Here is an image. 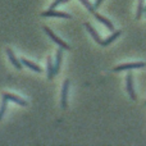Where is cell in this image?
<instances>
[{
    "instance_id": "cell-1",
    "label": "cell",
    "mask_w": 146,
    "mask_h": 146,
    "mask_svg": "<svg viewBox=\"0 0 146 146\" xmlns=\"http://www.w3.org/2000/svg\"><path fill=\"white\" fill-rule=\"evenodd\" d=\"M146 64L144 62H136V63H127V64H121V66L113 68L114 72H121V71H128V69H135V68H142Z\"/></svg>"
},
{
    "instance_id": "cell-2",
    "label": "cell",
    "mask_w": 146,
    "mask_h": 146,
    "mask_svg": "<svg viewBox=\"0 0 146 146\" xmlns=\"http://www.w3.org/2000/svg\"><path fill=\"white\" fill-rule=\"evenodd\" d=\"M44 31H45V32H46V33H48V35H49V37H50L51 40H53V41H54V42H55V44H58V45L60 46L62 49H69V46L67 45V44L64 42L63 40H60V38H59L58 36H56L55 33H54L53 31H51L50 28L48 27V26H44Z\"/></svg>"
},
{
    "instance_id": "cell-3",
    "label": "cell",
    "mask_w": 146,
    "mask_h": 146,
    "mask_svg": "<svg viewBox=\"0 0 146 146\" xmlns=\"http://www.w3.org/2000/svg\"><path fill=\"white\" fill-rule=\"evenodd\" d=\"M133 76L132 73H128L126 77V86H127V92H128L129 98L132 100H136V92H135V88H133Z\"/></svg>"
},
{
    "instance_id": "cell-4",
    "label": "cell",
    "mask_w": 146,
    "mask_h": 146,
    "mask_svg": "<svg viewBox=\"0 0 146 146\" xmlns=\"http://www.w3.org/2000/svg\"><path fill=\"white\" fill-rule=\"evenodd\" d=\"M42 17H55V18H69L71 19V14H67V13H64V12H56V10H54V9H49V10H46V12H42Z\"/></svg>"
},
{
    "instance_id": "cell-5",
    "label": "cell",
    "mask_w": 146,
    "mask_h": 146,
    "mask_svg": "<svg viewBox=\"0 0 146 146\" xmlns=\"http://www.w3.org/2000/svg\"><path fill=\"white\" fill-rule=\"evenodd\" d=\"M3 99H5V100H10V101H13V103L18 104V105H22V106H26V105H27V101L23 100V99H21L19 96L13 95V94L4 92V94H3Z\"/></svg>"
},
{
    "instance_id": "cell-6",
    "label": "cell",
    "mask_w": 146,
    "mask_h": 146,
    "mask_svg": "<svg viewBox=\"0 0 146 146\" xmlns=\"http://www.w3.org/2000/svg\"><path fill=\"white\" fill-rule=\"evenodd\" d=\"M68 88H69V81L66 80L63 83V90H62V108H67V96H68Z\"/></svg>"
},
{
    "instance_id": "cell-7",
    "label": "cell",
    "mask_w": 146,
    "mask_h": 146,
    "mask_svg": "<svg viewBox=\"0 0 146 146\" xmlns=\"http://www.w3.org/2000/svg\"><path fill=\"white\" fill-rule=\"evenodd\" d=\"M7 54H8V58L10 59V62H12L13 66H14L17 69H22V62H19V60L17 59V56L14 55V53H13L12 49L8 48V49H7Z\"/></svg>"
},
{
    "instance_id": "cell-8",
    "label": "cell",
    "mask_w": 146,
    "mask_h": 146,
    "mask_svg": "<svg viewBox=\"0 0 146 146\" xmlns=\"http://www.w3.org/2000/svg\"><path fill=\"white\" fill-rule=\"evenodd\" d=\"M95 17H96V19H98L100 23H103V25L105 26V27L108 28L109 31H111V32H114V26H113V23H111L110 21H109V19H106L105 17H103V15H100V14H95Z\"/></svg>"
},
{
    "instance_id": "cell-9",
    "label": "cell",
    "mask_w": 146,
    "mask_h": 146,
    "mask_svg": "<svg viewBox=\"0 0 146 146\" xmlns=\"http://www.w3.org/2000/svg\"><path fill=\"white\" fill-rule=\"evenodd\" d=\"M54 76H55V64L53 63L51 58H48V78L49 80H53Z\"/></svg>"
},
{
    "instance_id": "cell-10",
    "label": "cell",
    "mask_w": 146,
    "mask_h": 146,
    "mask_svg": "<svg viewBox=\"0 0 146 146\" xmlns=\"http://www.w3.org/2000/svg\"><path fill=\"white\" fill-rule=\"evenodd\" d=\"M21 62H22V64L23 66H26V67H28V68H31L32 71H35V72H38V73H41L42 72V69L40 68L38 66H36L35 63H32V62H30V60H27L26 58H22L21 59Z\"/></svg>"
},
{
    "instance_id": "cell-11",
    "label": "cell",
    "mask_w": 146,
    "mask_h": 146,
    "mask_svg": "<svg viewBox=\"0 0 146 146\" xmlns=\"http://www.w3.org/2000/svg\"><path fill=\"white\" fill-rule=\"evenodd\" d=\"M121 33H122L121 31H114V32L111 33V35L109 36V37H106L104 41H101V44H100V45H103V46L109 45V44H110V42H113V41L115 40L117 37H119V36H121Z\"/></svg>"
},
{
    "instance_id": "cell-12",
    "label": "cell",
    "mask_w": 146,
    "mask_h": 146,
    "mask_svg": "<svg viewBox=\"0 0 146 146\" xmlns=\"http://www.w3.org/2000/svg\"><path fill=\"white\" fill-rule=\"evenodd\" d=\"M85 26H86V28H87V31L90 32V35L94 37V40H95L98 44H101V40H100V37H99V35H98V32H96L95 28H94L92 26L90 25V23H86Z\"/></svg>"
},
{
    "instance_id": "cell-13",
    "label": "cell",
    "mask_w": 146,
    "mask_h": 146,
    "mask_svg": "<svg viewBox=\"0 0 146 146\" xmlns=\"http://www.w3.org/2000/svg\"><path fill=\"white\" fill-rule=\"evenodd\" d=\"M62 58H63V51L60 49H58V51H56V59H55V73H58L59 69H60Z\"/></svg>"
},
{
    "instance_id": "cell-14",
    "label": "cell",
    "mask_w": 146,
    "mask_h": 146,
    "mask_svg": "<svg viewBox=\"0 0 146 146\" xmlns=\"http://www.w3.org/2000/svg\"><path fill=\"white\" fill-rule=\"evenodd\" d=\"M144 12H145L144 0H139V5H137V13H136V19H140Z\"/></svg>"
},
{
    "instance_id": "cell-15",
    "label": "cell",
    "mask_w": 146,
    "mask_h": 146,
    "mask_svg": "<svg viewBox=\"0 0 146 146\" xmlns=\"http://www.w3.org/2000/svg\"><path fill=\"white\" fill-rule=\"evenodd\" d=\"M80 1L82 3L83 5H85L86 9H87L90 13H94V12H95V7H92V4H91V3L88 1V0H80Z\"/></svg>"
},
{
    "instance_id": "cell-16",
    "label": "cell",
    "mask_w": 146,
    "mask_h": 146,
    "mask_svg": "<svg viewBox=\"0 0 146 146\" xmlns=\"http://www.w3.org/2000/svg\"><path fill=\"white\" fill-rule=\"evenodd\" d=\"M5 109H7V100H5V99H3L1 106H0V121H1L3 115H4V113H5Z\"/></svg>"
},
{
    "instance_id": "cell-17",
    "label": "cell",
    "mask_w": 146,
    "mask_h": 146,
    "mask_svg": "<svg viewBox=\"0 0 146 146\" xmlns=\"http://www.w3.org/2000/svg\"><path fill=\"white\" fill-rule=\"evenodd\" d=\"M64 1H68V0H55V1H54L53 3V4H51V9H54V8H55V7H58V5L59 4H60V3H64Z\"/></svg>"
},
{
    "instance_id": "cell-18",
    "label": "cell",
    "mask_w": 146,
    "mask_h": 146,
    "mask_svg": "<svg viewBox=\"0 0 146 146\" xmlns=\"http://www.w3.org/2000/svg\"><path fill=\"white\" fill-rule=\"evenodd\" d=\"M101 3H103V0H96V1H95V8H99V7H100Z\"/></svg>"
},
{
    "instance_id": "cell-19",
    "label": "cell",
    "mask_w": 146,
    "mask_h": 146,
    "mask_svg": "<svg viewBox=\"0 0 146 146\" xmlns=\"http://www.w3.org/2000/svg\"><path fill=\"white\" fill-rule=\"evenodd\" d=\"M145 12H146V7H145Z\"/></svg>"
}]
</instances>
